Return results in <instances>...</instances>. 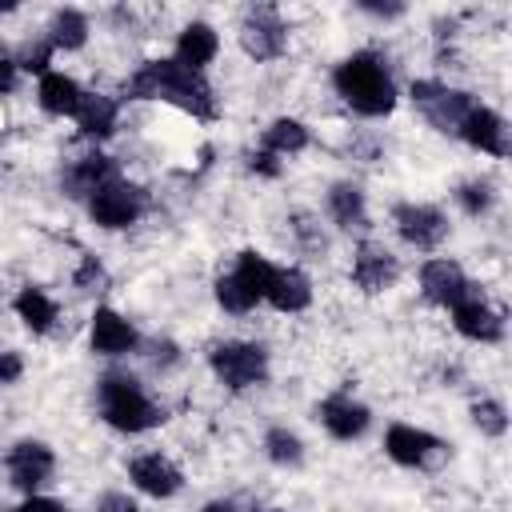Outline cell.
Masks as SVG:
<instances>
[{"label":"cell","mask_w":512,"mask_h":512,"mask_svg":"<svg viewBox=\"0 0 512 512\" xmlns=\"http://www.w3.org/2000/svg\"><path fill=\"white\" fill-rule=\"evenodd\" d=\"M144 204H148L144 188H140V184H128V180H120V176H116V180L100 184V188L88 196V216H92L100 228L120 232V228H128V224H136V220H140Z\"/></svg>","instance_id":"5"},{"label":"cell","mask_w":512,"mask_h":512,"mask_svg":"<svg viewBox=\"0 0 512 512\" xmlns=\"http://www.w3.org/2000/svg\"><path fill=\"white\" fill-rule=\"evenodd\" d=\"M12 88H16V60L0 48V96H4V92H12Z\"/></svg>","instance_id":"35"},{"label":"cell","mask_w":512,"mask_h":512,"mask_svg":"<svg viewBox=\"0 0 512 512\" xmlns=\"http://www.w3.org/2000/svg\"><path fill=\"white\" fill-rule=\"evenodd\" d=\"M396 276H400V264H396V256H392L384 244L364 240V244L356 248V256H352V284H356L360 292L376 296V292L392 288Z\"/></svg>","instance_id":"12"},{"label":"cell","mask_w":512,"mask_h":512,"mask_svg":"<svg viewBox=\"0 0 512 512\" xmlns=\"http://www.w3.org/2000/svg\"><path fill=\"white\" fill-rule=\"evenodd\" d=\"M248 168H252V172H260V176H268V180H276V176H280V156H272L268 148L248 152Z\"/></svg>","instance_id":"32"},{"label":"cell","mask_w":512,"mask_h":512,"mask_svg":"<svg viewBox=\"0 0 512 512\" xmlns=\"http://www.w3.org/2000/svg\"><path fill=\"white\" fill-rule=\"evenodd\" d=\"M292 232L300 236V244H304L308 252H324V232L312 224V216H304V212L292 216Z\"/></svg>","instance_id":"31"},{"label":"cell","mask_w":512,"mask_h":512,"mask_svg":"<svg viewBox=\"0 0 512 512\" xmlns=\"http://www.w3.org/2000/svg\"><path fill=\"white\" fill-rule=\"evenodd\" d=\"M12 308H16V316L24 320V328H28V332H36V336L52 332V328H56V320H60L56 300H52L44 288H36V284L20 288V292H16V300H12Z\"/></svg>","instance_id":"22"},{"label":"cell","mask_w":512,"mask_h":512,"mask_svg":"<svg viewBox=\"0 0 512 512\" xmlns=\"http://www.w3.org/2000/svg\"><path fill=\"white\" fill-rule=\"evenodd\" d=\"M200 512H236V504L232 500H208Z\"/></svg>","instance_id":"38"},{"label":"cell","mask_w":512,"mask_h":512,"mask_svg":"<svg viewBox=\"0 0 512 512\" xmlns=\"http://www.w3.org/2000/svg\"><path fill=\"white\" fill-rule=\"evenodd\" d=\"M0 12H16V4L12 0H0Z\"/></svg>","instance_id":"39"},{"label":"cell","mask_w":512,"mask_h":512,"mask_svg":"<svg viewBox=\"0 0 512 512\" xmlns=\"http://www.w3.org/2000/svg\"><path fill=\"white\" fill-rule=\"evenodd\" d=\"M264 148L272 156H296V152L308 148V128L300 120H292V116H280V120H272L264 128Z\"/></svg>","instance_id":"26"},{"label":"cell","mask_w":512,"mask_h":512,"mask_svg":"<svg viewBox=\"0 0 512 512\" xmlns=\"http://www.w3.org/2000/svg\"><path fill=\"white\" fill-rule=\"evenodd\" d=\"M384 452L404 468H432L448 456V444L416 424H392L384 432Z\"/></svg>","instance_id":"7"},{"label":"cell","mask_w":512,"mask_h":512,"mask_svg":"<svg viewBox=\"0 0 512 512\" xmlns=\"http://www.w3.org/2000/svg\"><path fill=\"white\" fill-rule=\"evenodd\" d=\"M360 8L372 12V16H404V4H372V0H360Z\"/></svg>","instance_id":"37"},{"label":"cell","mask_w":512,"mask_h":512,"mask_svg":"<svg viewBox=\"0 0 512 512\" xmlns=\"http://www.w3.org/2000/svg\"><path fill=\"white\" fill-rule=\"evenodd\" d=\"M316 416H320V424H324V432L332 440H356V436H364V428L372 420V412L360 400H352L348 392H336V396L320 400Z\"/></svg>","instance_id":"13"},{"label":"cell","mask_w":512,"mask_h":512,"mask_svg":"<svg viewBox=\"0 0 512 512\" xmlns=\"http://www.w3.org/2000/svg\"><path fill=\"white\" fill-rule=\"evenodd\" d=\"M460 136H464V140H468L476 152H488V156H508V128H504L500 112H492V108H484V104H476V108L464 116Z\"/></svg>","instance_id":"17"},{"label":"cell","mask_w":512,"mask_h":512,"mask_svg":"<svg viewBox=\"0 0 512 512\" xmlns=\"http://www.w3.org/2000/svg\"><path fill=\"white\" fill-rule=\"evenodd\" d=\"M88 340H92V352H100V356H124V352H132V348L140 344L136 328H132L116 308H96V312H92V332H88Z\"/></svg>","instance_id":"16"},{"label":"cell","mask_w":512,"mask_h":512,"mask_svg":"<svg viewBox=\"0 0 512 512\" xmlns=\"http://www.w3.org/2000/svg\"><path fill=\"white\" fill-rule=\"evenodd\" d=\"M452 324H456V332L460 336H468V340H480V344H496L500 336H504V320H500V312L488 304V296L480 292V284H472L452 308Z\"/></svg>","instance_id":"9"},{"label":"cell","mask_w":512,"mask_h":512,"mask_svg":"<svg viewBox=\"0 0 512 512\" xmlns=\"http://www.w3.org/2000/svg\"><path fill=\"white\" fill-rule=\"evenodd\" d=\"M84 88L72 80V76H64V72H44L40 76V88H36V100H40V108L44 112H52V116H76L80 112V104H84Z\"/></svg>","instance_id":"20"},{"label":"cell","mask_w":512,"mask_h":512,"mask_svg":"<svg viewBox=\"0 0 512 512\" xmlns=\"http://www.w3.org/2000/svg\"><path fill=\"white\" fill-rule=\"evenodd\" d=\"M264 300L280 312H304L312 304V280L300 268H276L272 280H268Z\"/></svg>","instance_id":"21"},{"label":"cell","mask_w":512,"mask_h":512,"mask_svg":"<svg viewBox=\"0 0 512 512\" xmlns=\"http://www.w3.org/2000/svg\"><path fill=\"white\" fill-rule=\"evenodd\" d=\"M116 116H120V104H116L112 96H104V92H88V96H84V104H80V112H76L72 120L80 124V132H84V136L104 140V136H112Z\"/></svg>","instance_id":"23"},{"label":"cell","mask_w":512,"mask_h":512,"mask_svg":"<svg viewBox=\"0 0 512 512\" xmlns=\"http://www.w3.org/2000/svg\"><path fill=\"white\" fill-rule=\"evenodd\" d=\"M332 88L360 116H388L396 108L392 72L376 52H352L348 60H340L332 72Z\"/></svg>","instance_id":"2"},{"label":"cell","mask_w":512,"mask_h":512,"mask_svg":"<svg viewBox=\"0 0 512 512\" xmlns=\"http://www.w3.org/2000/svg\"><path fill=\"white\" fill-rule=\"evenodd\" d=\"M16 512H72V508H64L60 500H48V496H28Z\"/></svg>","instance_id":"34"},{"label":"cell","mask_w":512,"mask_h":512,"mask_svg":"<svg viewBox=\"0 0 512 512\" xmlns=\"http://www.w3.org/2000/svg\"><path fill=\"white\" fill-rule=\"evenodd\" d=\"M392 220H396V232L412 248H424V252L444 244V236H448V216L440 208H432V204H396Z\"/></svg>","instance_id":"11"},{"label":"cell","mask_w":512,"mask_h":512,"mask_svg":"<svg viewBox=\"0 0 512 512\" xmlns=\"http://www.w3.org/2000/svg\"><path fill=\"white\" fill-rule=\"evenodd\" d=\"M240 48H244L252 60H280L284 48H288V28H284L280 12L268 8V4L252 8V12L244 16V24H240Z\"/></svg>","instance_id":"8"},{"label":"cell","mask_w":512,"mask_h":512,"mask_svg":"<svg viewBox=\"0 0 512 512\" xmlns=\"http://www.w3.org/2000/svg\"><path fill=\"white\" fill-rule=\"evenodd\" d=\"M208 364L216 372V380L232 392H244V388H256L268 380V352L252 340H224L208 352Z\"/></svg>","instance_id":"4"},{"label":"cell","mask_w":512,"mask_h":512,"mask_svg":"<svg viewBox=\"0 0 512 512\" xmlns=\"http://www.w3.org/2000/svg\"><path fill=\"white\" fill-rule=\"evenodd\" d=\"M52 472H56V456H52V448L44 440H20V444H12V452H8V480L20 492L32 496L40 484L52 480Z\"/></svg>","instance_id":"10"},{"label":"cell","mask_w":512,"mask_h":512,"mask_svg":"<svg viewBox=\"0 0 512 512\" xmlns=\"http://www.w3.org/2000/svg\"><path fill=\"white\" fill-rule=\"evenodd\" d=\"M108 180H116V164L108 160V156H100V152H92V156H80V160H72L68 168H64V176H60V184H64V192L68 196H92L100 184H108Z\"/></svg>","instance_id":"18"},{"label":"cell","mask_w":512,"mask_h":512,"mask_svg":"<svg viewBox=\"0 0 512 512\" xmlns=\"http://www.w3.org/2000/svg\"><path fill=\"white\" fill-rule=\"evenodd\" d=\"M128 96L136 100H164L196 120H216V92L204 72H192L176 60H148L132 72Z\"/></svg>","instance_id":"1"},{"label":"cell","mask_w":512,"mask_h":512,"mask_svg":"<svg viewBox=\"0 0 512 512\" xmlns=\"http://www.w3.org/2000/svg\"><path fill=\"white\" fill-rule=\"evenodd\" d=\"M216 48H220V36H216V28L212 24H204V20H192L180 36H176V64H184V68H192V72H204L208 64H212V56H216Z\"/></svg>","instance_id":"19"},{"label":"cell","mask_w":512,"mask_h":512,"mask_svg":"<svg viewBox=\"0 0 512 512\" xmlns=\"http://www.w3.org/2000/svg\"><path fill=\"white\" fill-rule=\"evenodd\" d=\"M128 476H132V484H136L144 496H156V500L176 496L180 484H184L180 468H176L168 456H160V452H144V456H136V460L128 464Z\"/></svg>","instance_id":"14"},{"label":"cell","mask_w":512,"mask_h":512,"mask_svg":"<svg viewBox=\"0 0 512 512\" xmlns=\"http://www.w3.org/2000/svg\"><path fill=\"white\" fill-rule=\"evenodd\" d=\"M24 376V360L12 348H0V384H16Z\"/></svg>","instance_id":"33"},{"label":"cell","mask_w":512,"mask_h":512,"mask_svg":"<svg viewBox=\"0 0 512 512\" xmlns=\"http://www.w3.org/2000/svg\"><path fill=\"white\" fill-rule=\"evenodd\" d=\"M412 100H416V108L428 116V124H432L436 132H460L464 116L476 108V100H472L468 92L448 88V84H440V80H416V84H412Z\"/></svg>","instance_id":"6"},{"label":"cell","mask_w":512,"mask_h":512,"mask_svg":"<svg viewBox=\"0 0 512 512\" xmlns=\"http://www.w3.org/2000/svg\"><path fill=\"white\" fill-rule=\"evenodd\" d=\"M96 404H100V416L104 424H112L116 432H148L164 420V412L148 400V392L140 388L136 376H124V372H108L100 384H96Z\"/></svg>","instance_id":"3"},{"label":"cell","mask_w":512,"mask_h":512,"mask_svg":"<svg viewBox=\"0 0 512 512\" xmlns=\"http://www.w3.org/2000/svg\"><path fill=\"white\" fill-rule=\"evenodd\" d=\"M264 452H268V460L280 464V468L304 464V444H300V436H296L292 428H268V432H264Z\"/></svg>","instance_id":"27"},{"label":"cell","mask_w":512,"mask_h":512,"mask_svg":"<svg viewBox=\"0 0 512 512\" xmlns=\"http://www.w3.org/2000/svg\"><path fill=\"white\" fill-rule=\"evenodd\" d=\"M328 216L340 224V228H368V208H364V192L348 180L332 184L328 188Z\"/></svg>","instance_id":"24"},{"label":"cell","mask_w":512,"mask_h":512,"mask_svg":"<svg viewBox=\"0 0 512 512\" xmlns=\"http://www.w3.org/2000/svg\"><path fill=\"white\" fill-rule=\"evenodd\" d=\"M84 40H88V16L76 8H60L48 24L52 52H76V48H84Z\"/></svg>","instance_id":"25"},{"label":"cell","mask_w":512,"mask_h":512,"mask_svg":"<svg viewBox=\"0 0 512 512\" xmlns=\"http://www.w3.org/2000/svg\"><path fill=\"white\" fill-rule=\"evenodd\" d=\"M420 288H424V296H428L432 304L452 308V304L472 288V280L464 276V268H460L456 260L436 256V260H428V264L420 268Z\"/></svg>","instance_id":"15"},{"label":"cell","mask_w":512,"mask_h":512,"mask_svg":"<svg viewBox=\"0 0 512 512\" xmlns=\"http://www.w3.org/2000/svg\"><path fill=\"white\" fill-rule=\"evenodd\" d=\"M472 424H476L484 436H504V432H508L504 404H500V400H476V404H472Z\"/></svg>","instance_id":"29"},{"label":"cell","mask_w":512,"mask_h":512,"mask_svg":"<svg viewBox=\"0 0 512 512\" xmlns=\"http://www.w3.org/2000/svg\"><path fill=\"white\" fill-rule=\"evenodd\" d=\"M492 200H496V192H492V184L488 180H464L460 188H456V204L468 212V216H484L488 208H492Z\"/></svg>","instance_id":"28"},{"label":"cell","mask_w":512,"mask_h":512,"mask_svg":"<svg viewBox=\"0 0 512 512\" xmlns=\"http://www.w3.org/2000/svg\"><path fill=\"white\" fill-rule=\"evenodd\" d=\"M100 512H136V504H132L124 492H108V496L100 500Z\"/></svg>","instance_id":"36"},{"label":"cell","mask_w":512,"mask_h":512,"mask_svg":"<svg viewBox=\"0 0 512 512\" xmlns=\"http://www.w3.org/2000/svg\"><path fill=\"white\" fill-rule=\"evenodd\" d=\"M72 284L80 292H104L108 288V272H104V264L96 256H84L80 268H76V276H72Z\"/></svg>","instance_id":"30"}]
</instances>
